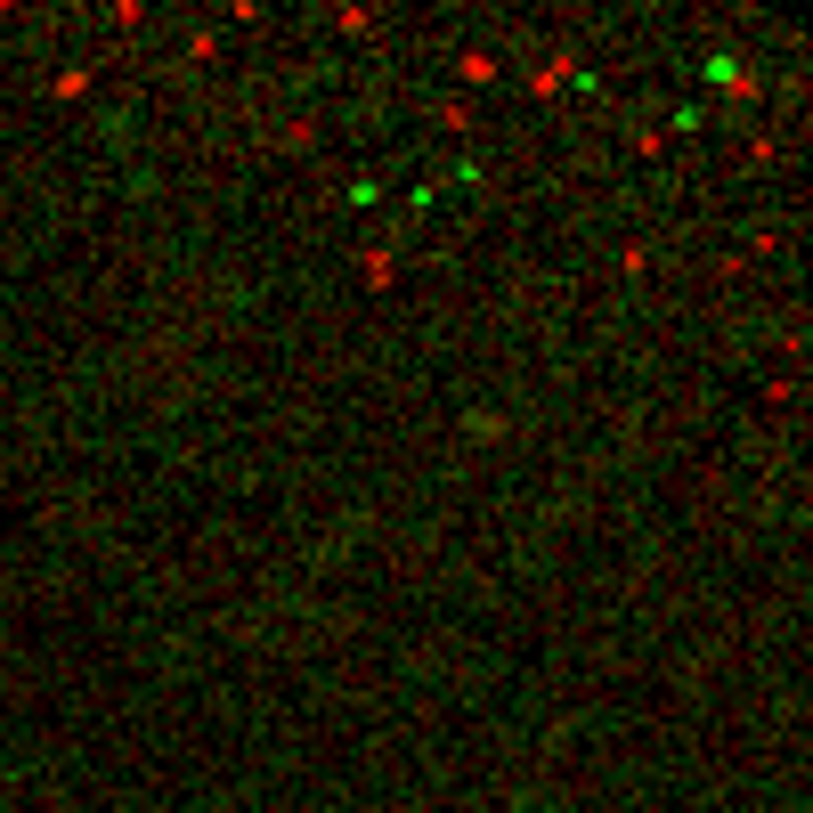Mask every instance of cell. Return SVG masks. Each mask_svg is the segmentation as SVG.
<instances>
[{
  "mask_svg": "<svg viewBox=\"0 0 813 813\" xmlns=\"http://www.w3.org/2000/svg\"><path fill=\"white\" fill-rule=\"evenodd\" d=\"M342 204H350V212H374V204H383V179H350Z\"/></svg>",
  "mask_w": 813,
  "mask_h": 813,
  "instance_id": "6da1fadb",
  "label": "cell"
}]
</instances>
